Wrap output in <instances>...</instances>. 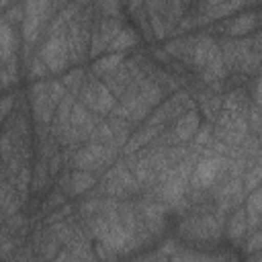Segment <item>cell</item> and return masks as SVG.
I'll return each mask as SVG.
<instances>
[{"label":"cell","instance_id":"obj_1","mask_svg":"<svg viewBox=\"0 0 262 262\" xmlns=\"http://www.w3.org/2000/svg\"><path fill=\"white\" fill-rule=\"evenodd\" d=\"M39 57L47 66L49 72H59L70 61V45L66 35H51L49 41L43 45Z\"/></svg>","mask_w":262,"mask_h":262},{"label":"cell","instance_id":"obj_2","mask_svg":"<svg viewBox=\"0 0 262 262\" xmlns=\"http://www.w3.org/2000/svg\"><path fill=\"white\" fill-rule=\"evenodd\" d=\"M47 10H51L49 2H29L25 4V18H23V35L27 41H35L39 35V29L47 16Z\"/></svg>","mask_w":262,"mask_h":262},{"label":"cell","instance_id":"obj_3","mask_svg":"<svg viewBox=\"0 0 262 262\" xmlns=\"http://www.w3.org/2000/svg\"><path fill=\"white\" fill-rule=\"evenodd\" d=\"M82 100L94 113H108L111 108H115V94L104 84H98V82H92L84 88Z\"/></svg>","mask_w":262,"mask_h":262},{"label":"cell","instance_id":"obj_4","mask_svg":"<svg viewBox=\"0 0 262 262\" xmlns=\"http://www.w3.org/2000/svg\"><path fill=\"white\" fill-rule=\"evenodd\" d=\"M223 162H225V160H223L221 156H209V158H203V160L199 162L196 170L192 172V178H190L192 186H194V188H205V186L213 184V180H215V176L219 174Z\"/></svg>","mask_w":262,"mask_h":262},{"label":"cell","instance_id":"obj_5","mask_svg":"<svg viewBox=\"0 0 262 262\" xmlns=\"http://www.w3.org/2000/svg\"><path fill=\"white\" fill-rule=\"evenodd\" d=\"M111 158V151L102 145V143H90L86 147H82L78 154H76V166L80 170H94L98 166H102L106 160Z\"/></svg>","mask_w":262,"mask_h":262},{"label":"cell","instance_id":"obj_6","mask_svg":"<svg viewBox=\"0 0 262 262\" xmlns=\"http://www.w3.org/2000/svg\"><path fill=\"white\" fill-rule=\"evenodd\" d=\"M119 33H121V27H119L117 20H113V18L102 20L100 27H98V31H96V35L92 37V55L98 53V51H102L104 47H108Z\"/></svg>","mask_w":262,"mask_h":262},{"label":"cell","instance_id":"obj_7","mask_svg":"<svg viewBox=\"0 0 262 262\" xmlns=\"http://www.w3.org/2000/svg\"><path fill=\"white\" fill-rule=\"evenodd\" d=\"M196 129H199V115L194 111H190V113H186L184 117L178 119L176 129H174V139H180V141L190 139L196 133Z\"/></svg>","mask_w":262,"mask_h":262},{"label":"cell","instance_id":"obj_8","mask_svg":"<svg viewBox=\"0 0 262 262\" xmlns=\"http://www.w3.org/2000/svg\"><path fill=\"white\" fill-rule=\"evenodd\" d=\"M70 184H72V192L74 194H80V192H86L88 188L94 186V174L88 172V170H78L70 176Z\"/></svg>","mask_w":262,"mask_h":262},{"label":"cell","instance_id":"obj_9","mask_svg":"<svg viewBox=\"0 0 262 262\" xmlns=\"http://www.w3.org/2000/svg\"><path fill=\"white\" fill-rule=\"evenodd\" d=\"M123 63V55L121 53H113V55H106L102 59H98L94 63V72L96 74H113L119 70V66Z\"/></svg>","mask_w":262,"mask_h":262},{"label":"cell","instance_id":"obj_10","mask_svg":"<svg viewBox=\"0 0 262 262\" xmlns=\"http://www.w3.org/2000/svg\"><path fill=\"white\" fill-rule=\"evenodd\" d=\"M211 45H213V41L207 39V37H203V39H199V41L194 43V51H192V61H194V66H199V68L207 66V57H209Z\"/></svg>","mask_w":262,"mask_h":262},{"label":"cell","instance_id":"obj_11","mask_svg":"<svg viewBox=\"0 0 262 262\" xmlns=\"http://www.w3.org/2000/svg\"><path fill=\"white\" fill-rule=\"evenodd\" d=\"M139 98L145 102V104H156L158 100H160V96H162V92H160V86L158 84H154V82H141V86H139Z\"/></svg>","mask_w":262,"mask_h":262},{"label":"cell","instance_id":"obj_12","mask_svg":"<svg viewBox=\"0 0 262 262\" xmlns=\"http://www.w3.org/2000/svg\"><path fill=\"white\" fill-rule=\"evenodd\" d=\"M12 45H14V41H12L10 27H8V23H2V27H0V49H2V61L4 63H8V59H10Z\"/></svg>","mask_w":262,"mask_h":262},{"label":"cell","instance_id":"obj_13","mask_svg":"<svg viewBox=\"0 0 262 262\" xmlns=\"http://www.w3.org/2000/svg\"><path fill=\"white\" fill-rule=\"evenodd\" d=\"M246 211H237L233 217H231V221H229V237L231 239H239L242 235H244V231H246V227H248V221H246Z\"/></svg>","mask_w":262,"mask_h":262},{"label":"cell","instance_id":"obj_14","mask_svg":"<svg viewBox=\"0 0 262 262\" xmlns=\"http://www.w3.org/2000/svg\"><path fill=\"white\" fill-rule=\"evenodd\" d=\"M158 131H156V127H147V129H143V131H139V133H135L131 139H129V143H127V154H131V151H135L137 147H141V145H145L154 135H156Z\"/></svg>","mask_w":262,"mask_h":262},{"label":"cell","instance_id":"obj_15","mask_svg":"<svg viewBox=\"0 0 262 262\" xmlns=\"http://www.w3.org/2000/svg\"><path fill=\"white\" fill-rule=\"evenodd\" d=\"M244 4H229V2H213V4H205L203 8L205 10H209L213 16H225L227 12H231V10H237V8H242Z\"/></svg>","mask_w":262,"mask_h":262},{"label":"cell","instance_id":"obj_16","mask_svg":"<svg viewBox=\"0 0 262 262\" xmlns=\"http://www.w3.org/2000/svg\"><path fill=\"white\" fill-rule=\"evenodd\" d=\"M70 123H72V127L82 129L86 123H90V115H88V111H86L82 104H74V108H72V117H70Z\"/></svg>","mask_w":262,"mask_h":262},{"label":"cell","instance_id":"obj_17","mask_svg":"<svg viewBox=\"0 0 262 262\" xmlns=\"http://www.w3.org/2000/svg\"><path fill=\"white\" fill-rule=\"evenodd\" d=\"M133 43H135V35H133L131 31H127V29H121V33H119V35L115 37V41L108 45V49H117V51H121V49L133 45Z\"/></svg>","mask_w":262,"mask_h":262},{"label":"cell","instance_id":"obj_18","mask_svg":"<svg viewBox=\"0 0 262 262\" xmlns=\"http://www.w3.org/2000/svg\"><path fill=\"white\" fill-rule=\"evenodd\" d=\"M252 27H254V14H248V16H237L229 25V31L233 35H239V33H246V31H252Z\"/></svg>","mask_w":262,"mask_h":262},{"label":"cell","instance_id":"obj_19","mask_svg":"<svg viewBox=\"0 0 262 262\" xmlns=\"http://www.w3.org/2000/svg\"><path fill=\"white\" fill-rule=\"evenodd\" d=\"M262 182V162H258L254 168H250L246 172V190H254L258 184Z\"/></svg>","mask_w":262,"mask_h":262},{"label":"cell","instance_id":"obj_20","mask_svg":"<svg viewBox=\"0 0 262 262\" xmlns=\"http://www.w3.org/2000/svg\"><path fill=\"white\" fill-rule=\"evenodd\" d=\"M246 211H248L250 219H256V217L262 213V190H256V192H252V196L248 199Z\"/></svg>","mask_w":262,"mask_h":262},{"label":"cell","instance_id":"obj_21","mask_svg":"<svg viewBox=\"0 0 262 262\" xmlns=\"http://www.w3.org/2000/svg\"><path fill=\"white\" fill-rule=\"evenodd\" d=\"M223 106H225V111L239 115V113H242V108H244L242 94H239V92H231V94H227V96H225V100H223Z\"/></svg>","mask_w":262,"mask_h":262},{"label":"cell","instance_id":"obj_22","mask_svg":"<svg viewBox=\"0 0 262 262\" xmlns=\"http://www.w3.org/2000/svg\"><path fill=\"white\" fill-rule=\"evenodd\" d=\"M27 188H29V170L25 168V170H20V174L16 176L14 190H16L18 194H25V192H27Z\"/></svg>","mask_w":262,"mask_h":262},{"label":"cell","instance_id":"obj_23","mask_svg":"<svg viewBox=\"0 0 262 262\" xmlns=\"http://www.w3.org/2000/svg\"><path fill=\"white\" fill-rule=\"evenodd\" d=\"M82 82V72L80 70H74V72H70L68 76H66V80H63V86H68V88H72V90H78V84Z\"/></svg>","mask_w":262,"mask_h":262},{"label":"cell","instance_id":"obj_24","mask_svg":"<svg viewBox=\"0 0 262 262\" xmlns=\"http://www.w3.org/2000/svg\"><path fill=\"white\" fill-rule=\"evenodd\" d=\"M49 70H47V66L43 63V59L41 57H37L33 63H31V76H35V78H39V76H45Z\"/></svg>","mask_w":262,"mask_h":262},{"label":"cell","instance_id":"obj_25","mask_svg":"<svg viewBox=\"0 0 262 262\" xmlns=\"http://www.w3.org/2000/svg\"><path fill=\"white\" fill-rule=\"evenodd\" d=\"M151 23H154V29H156V35H158V37H164V35H166V27H164V23H162V18H160L158 14H154V16H151Z\"/></svg>","mask_w":262,"mask_h":262},{"label":"cell","instance_id":"obj_26","mask_svg":"<svg viewBox=\"0 0 262 262\" xmlns=\"http://www.w3.org/2000/svg\"><path fill=\"white\" fill-rule=\"evenodd\" d=\"M203 108H205V113H207L209 117H213V115H215V108H217V100H213V98H203Z\"/></svg>","mask_w":262,"mask_h":262},{"label":"cell","instance_id":"obj_27","mask_svg":"<svg viewBox=\"0 0 262 262\" xmlns=\"http://www.w3.org/2000/svg\"><path fill=\"white\" fill-rule=\"evenodd\" d=\"M262 246V229L254 235V237H250V242H248V250H256V248H260Z\"/></svg>","mask_w":262,"mask_h":262},{"label":"cell","instance_id":"obj_28","mask_svg":"<svg viewBox=\"0 0 262 262\" xmlns=\"http://www.w3.org/2000/svg\"><path fill=\"white\" fill-rule=\"evenodd\" d=\"M209 137H211L209 127H203V129L199 131V135H196V143H199V145H203V143H207V141H209Z\"/></svg>","mask_w":262,"mask_h":262},{"label":"cell","instance_id":"obj_29","mask_svg":"<svg viewBox=\"0 0 262 262\" xmlns=\"http://www.w3.org/2000/svg\"><path fill=\"white\" fill-rule=\"evenodd\" d=\"M254 96H256V102L262 104V78H260L258 84H256V94H254Z\"/></svg>","mask_w":262,"mask_h":262},{"label":"cell","instance_id":"obj_30","mask_svg":"<svg viewBox=\"0 0 262 262\" xmlns=\"http://www.w3.org/2000/svg\"><path fill=\"white\" fill-rule=\"evenodd\" d=\"M196 262H219V260H196Z\"/></svg>","mask_w":262,"mask_h":262},{"label":"cell","instance_id":"obj_31","mask_svg":"<svg viewBox=\"0 0 262 262\" xmlns=\"http://www.w3.org/2000/svg\"><path fill=\"white\" fill-rule=\"evenodd\" d=\"M174 262H190V260H174Z\"/></svg>","mask_w":262,"mask_h":262},{"label":"cell","instance_id":"obj_32","mask_svg":"<svg viewBox=\"0 0 262 262\" xmlns=\"http://www.w3.org/2000/svg\"><path fill=\"white\" fill-rule=\"evenodd\" d=\"M260 143H262V129H260Z\"/></svg>","mask_w":262,"mask_h":262},{"label":"cell","instance_id":"obj_33","mask_svg":"<svg viewBox=\"0 0 262 262\" xmlns=\"http://www.w3.org/2000/svg\"><path fill=\"white\" fill-rule=\"evenodd\" d=\"M260 18H262V12H260Z\"/></svg>","mask_w":262,"mask_h":262}]
</instances>
